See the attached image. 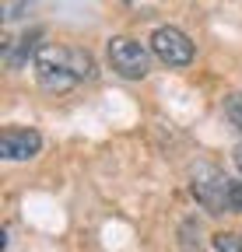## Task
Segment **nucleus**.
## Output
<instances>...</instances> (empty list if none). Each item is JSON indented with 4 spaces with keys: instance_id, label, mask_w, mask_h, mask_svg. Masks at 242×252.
I'll return each instance as SVG.
<instances>
[{
    "instance_id": "obj_5",
    "label": "nucleus",
    "mask_w": 242,
    "mask_h": 252,
    "mask_svg": "<svg viewBox=\"0 0 242 252\" xmlns=\"http://www.w3.org/2000/svg\"><path fill=\"white\" fill-rule=\"evenodd\" d=\"M39 147H42V137L35 130H4V137H0V154L7 161H28L39 154Z\"/></svg>"
},
{
    "instance_id": "obj_9",
    "label": "nucleus",
    "mask_w": 242,
    "mask_h": 252,
    "mask_svg": "<svg viewBox=\"0 0 242 252\" xmlns=\"http://www.w3.org/2000/svg\"><path fill=\"white\" fill-rule=\"evenodd\" d=\"M214 249H218V252H242V238L221 231V235H214Z\"/></svg>"
},
{
    "instance_id": "obj_8",
    "label": "nucleus",
    "mask_w": 242,
    "mask_h": 252,
    "mask_svg": "<svg viewBox=\"0 0 242 252\" xmlns=\"http://www.w3.org/2000/svg\"><path fill=\"white\" fill-rule=\"evenodd\" d=\"M225 116L232 119V126H239V130H242V94H239V91H232L228 98H225Z\"/></svg>"
},
{
    "instance_id": "obj_4",
    "label": "nucleus",
    "mask_w": 242,
    "mask_h": 252,
    "mask_svg": "<svg viewBox=\"0 0 242 252\" xmlns=\"http://www.w3.org/2000/svg\"><path fill=\"white\" fill-rule=\"evenodd\" d=\"M35 74H39V84H42L46 91H67V88L77 84V77L56 60L53 46H42V49H39V56H35Z\"/></svg>"
},
{
    "instance_id": "obj_1",
    "label": "nucleus",
    "mask_w": 242,
    "mask_h": 252,
    "mask_svg": "<svg viewBox=\"0 0 242 252\" xmlns=\"http://www.w3.org/2000/svg\"><path fill=\"white\" fill-rule=\"evenodd\" d=\"M228 189H232V179H225L218 168L200 165V168L193 172V196H197L210 214L228 210Z\"/></svg>"
},
{
    "instance_id": "obj_3",
    "label": "nucleus",
    "mask_w": 242,
    "mask_h": 252,
    "mask_svg": "<svg viewBox=\"0 0 242 252\" xmlns=\"http://www.w3.org/2000/svg\"><path fill=\"white\" fill-rule=\"evenodd\" d=\"M151 49H155V56L162 63H169V67H186L193 60V42L172 25H162L155 35H151Z\"/></svg>"
},
{
    "instance_id": "obj_10",
    "label": "nucleus",
    "mask_w": 242,
    "mask_h": 252,
    "mask_svg": "<svg viewBox=\"0 0 242 252\" xmlns=\"http://www.w3.org/2000/svg\"><path fill=\"white\" fill-rule=\"evenodd\" d=\"M228 210L242 214V182H232V189H228Z\"/></svg>"
},
{
    "instance_id": "obj_7",
    "label": "nucleus",
    "mask_w": 242,
    "mask_h": 252,
    "mask_svg": "<svg viewBox=\"0 0 242 252\" xmlns=\"http://www.w3.org/2000/svg\"><path fill=\"white\" fill-rule=\"evenodd\" d=\"M39 39H42V32H32V35H21V39H18V53H14V56H7V60L14 63V67H18V63H25L28 56H32V53L39 49Z\"/></svg>"
},
{
    "instance_id": "obj_6",
    "label": "nucleus",
    "mask_w": 242,
    "mask_h": 252,
    "mask_svg": "<svg viewBox=\"0 0 242 252\" xmlns=\"http://www.w3.org/2000/svg\"><path fill=\"white\" fill-rule=\"evenodd\" d=\"M53 53H56V60L64 63V67H67L77 81L95 77V60H92V53H84V49H77V46H53Z\"/></svg>"
},
{
    "instance_id": "obj_11",
    "label": "nucleus",
    "mask_w": 242,
    "mask_h": 252,
    "mask_svg": "<svg viewBox=\"0 0 242 252\" xmlns=\"http://www.w3.org/2000/svg\"><path fill=\"white\" fill-rule=\"evenodd\" d=\"M235 165H239V172H242V144L235 147Z\"/></svg>"
},
{
    "instance_id": "obj_2",
    "label": "nucleus",
    "mask_w": 242,
    "mask_h": 252,
    "mask_svg": "<svg viewBox=\"0 0 242 252\" xmlns=\"http://www.w3.org/2000/svg\"><path fill=\"white\" fill-rule=\"evenodd\" d=\"M109 63L119 77H144L147 74V49L137 42V39H127V35H116L109 42Z\"/></svg>"
}]
</instances>
